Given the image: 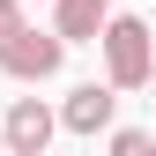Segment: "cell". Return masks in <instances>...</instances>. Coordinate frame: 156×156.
<instances>
[{
  "mask_svg": "<svg viewBox=\"0 0 156 156\" xmlns=\"http://www.w3.org/2000/svg\"><path fill=\"white\" fill-rule=\"evenodd\" d=\"M97 52H104V82L112 89H149V74H156V30L141 15H112L104 37H97Z\"/></svg>",
  "mask_w": 156,
  "mask_h": 156,
  "instance_id": "1",
  "label": "cell"
},
{
  "mask_svg": "<svg viewBox=\"0 0 156 156\" xmlns=\"http://www.w3.org/2000/svg\"><path fill=\"white\" fill-rule=\"evenodd\" d=\"M67 67V37L60 30H23V37H8L0 45V74H15V82H52V74Z\"/></svg>",
  "mask_w": 156,
  "mask_h": 156,
  "instance_id": "2",
  "label": "cell"
},
{
  "mask_svg": "<svg viewBox=\"0 0 156 156\" xmlns=\"http://www.w3.org/2000/svg\"><path fill=\"white\" fill-rule=\"evenodd\" d=\"M0 134H8V156H45L52 134H60V112H52L45 97H15L8 119H0Z\"/></svg>",
  "mask_w": 156,
  "mask_h": 156,
  "instance_id": "3",
  "label": "cell"
},
{
  "mask_svg": "<svg viewBox=\"0 0 156 156\" xmlns=\"http://www.w3.org/2000/svg\"><path fill=\"white\" fill-rule=\"evenodd\" d=\"M112 119H119V89L112 82H82V89H67V104H60L67 134H112Z\"/></svg>",
  "mask_w": 156,
  "mask_h": 156,
  "instance_id": "4",
  "label": "cell"
},
{
  "mask_svg": "<svg viewBox=\"0 0 156 156\" xmlns=\"http://www.w3.org/2000/svg\"><path fill=\"white\" fill-rule=\"evenodd\" d=\"M104 23H112V0H52V30L67 45H97Z\"/></svg>",
  "mask_w": 156,
  "mask_h": 156,
  "instance_id": "5",
  "label": "cell"
},
{
  "mask_svg": "<svg viewBox=\"0 0 156 156\" xmlns=\"http://www.w3.org/2000/svg\"><path fill=\"white\" fill-rule=\"evenodd\" d=\"M112 156H156V134H141V126H112Z\"/></svg>",
  "mask_w": 156,
  "mask_h": 156,
  "instance_id": "6",
  "label": "cell"
},
{
  "mask_svg": "<svg viewBox=\"0 0 156 156\" xmlns=\"http://www.w3.org/2000/svg\"><path fill=\"white\" fill-rule=\"evenodd\" d=\"M30 30V15H23V0H0V45H8V37H23Z\"/></svg>",
  "mask_w": 156,
  "mask_h": 156,
  "instance_id": "7",
  "label": "cell"
},
{
  "mask_svg": "<svg viewBox=\"0 0 156 156\" xmlns=\"http://www.w3.org/2000/svg\"><path fill=\"white\" fill-rule=\"evenodd\" d=\"M0 156H8V134H0Z\"/></svg>",
  "mask_w": 156,
  "mask_h": 156,
  "instance_id": "8",
  "label": "cell"
},
{
  "mask_svg": "<svg viewBox=\"0 0 156 156\" xmlns=\"http://www.w3.org/2000/svg\"><path fill=\"white\" fill-rule=\"evenodd\" d=\"M149 89H156V74H149Z\"/></svg>",
  "mask_w": 156,
  "mask_h": 156,
  "instance_id": "9",
  "label": "cell"
},
{
  "mask_svg": "<svg viewBox=\"0 0 156 156\" xmlns=\"http://www.w3.org/2000/svg\"><path fill=\"white\" fill-rule=\"evenodd\" d=\"M23 8H30V0H23Z\"/></svg>",
  "mask_w": 156,
  "mask_h": 156,
  "instance_id": "10",
  "label": "cell"
}]
</instances>
